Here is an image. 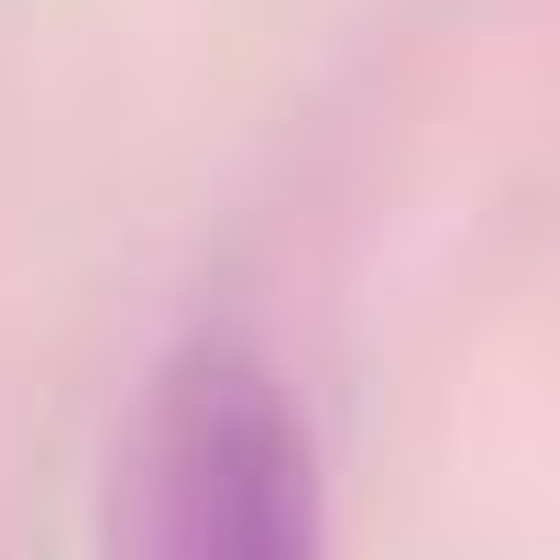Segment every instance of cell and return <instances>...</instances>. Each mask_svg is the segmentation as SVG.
Returning a JSON list of instances; mask_svg holds the SVG:
<instances>
[{
	"label": "cell",
	"instance_id": "1",
	"mask_svg": "<svg viewBox=\"0 0 560 560\" xmlns=\"http://www.w3.org/2000/svg\"><path fill=\"white\" fill-rule=\"evenodd\" d=\"M121 538L143 560H308L330 538L308 407L253 330H187L154 363L121 451Z\"/></svg>",
	"mask_w": 560,
	"mask_h": 560
}]
</instances>
